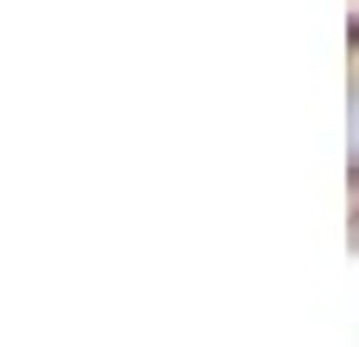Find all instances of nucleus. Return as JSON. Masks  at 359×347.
Segmentation results:
<instances>
[{"label": "nucleus", "instance_id": "1", "mask_svg": "<svg viewBox=\"0 0 359 347\" xmlns=\"http://www.w3.org/2000/svg\"><path fill=\"white\" fill-rule=\"evenodd\" d=\"M353 148H359V122H353Z\"/></svg>", "mask_w": 359, "mask_h": 347}]
</instances>
